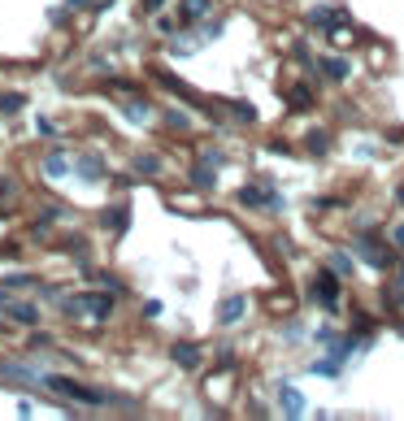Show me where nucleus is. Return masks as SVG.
<instances>
[{
  "label": "nucleus",
  "instance_id": "nucleus-2",
  "mask_svg": "<svg viewBox=\"0 0 404 421\" xmlns=\"http://www.w3.org/2000/svg\"><path fill=\"white\" fill-rule=\"evenodd\" d=\"M48 382H53V391L70 395L78 404H118V395H105V391H96V386H87V382H74V378H48Z\"/></svg>",
  "mask_w": 404,
  "mask_h": 421
},
{
  "label": "nucleus",
  "instance_id": "nucleus-23",
  "mask_svg": "<svg viewBox=\"0 0 404 421\" xmlns=\"http://www.w3.org/2000/svg\"><path fill=\"white\" fill-rule=\"evenodd\" d=\"M166 122L174 126V131H187V118H183V113H166Z\"/></svg>",
  "mask_w": 404,
  "mask_h": 421
},
{
  "label": "nucleus",
  "instance_id": "nucleus-11",
  "mask_svg": "<svg viewBox=\"0 0 404 421\" xmlns=\"http://www.w3.org/2000/svg\"><path fill=\"white\" fill-rule=\"evenodd\" d=\"M13 321H22V326H35V321H39V313L35 309H30V304H9V309H5Z\"/></svg>",
  "mask_w": 404,
  "mask_h": 421
},
{
  "label": "nucleus",
  "instance_id": "nucleus-19",
  "mask_svg": "<svg viewBox=\"0 0 404 421\" xmlns=\"http://www.w3.org/2000/svg\"><path fill=\"white\" fill-rule=\"evenodd\" d=\"M30 283H35L30 274H9V278L0 283V287H5V291H18V287H30Z\"/></svg>",
  "mask_w": 404,
  "mask_h": 421
},
{
  "label": "nucleus",
  "instance_id": "nucleus-25",
  "mask_svg": "<svg viewBox=\"0 0 404 421\" xmlns=\"http://www.w3.org/2000/svg\"><path fill=\"white\" fill-rule=\"evenodd\" d=\"M70 5H74V9H83V5H87V0H70Z\"/></svg>",
  "mask_w": 404,
  "mask_h": 421
},
{
  "label": "nucleus",
  "instance_id": "nucleus-18",
  "mask_svg": "<svg viewBox=\"0 0 404 421\" xmlns=\"http://www.w3.org/2000/svg\"><path fill=\"white\" fill-rule=\"evenodd\" d=\"M209 13V0H183V18H204Z\"/></svg>",
  "mask_w": 404,
  "mask_h": 421
},
{
  "label": "nucleus",
  "instance_id": "nucleus-21",
  "mask_svg": "<svg viewBox=\"0 0 404 421\" xmlns=\"http://www.w3.org/2000/svg\"><path fill=\"white\" fill-rule=\"evenodd\" d=\"M44 170L53 174V178H61V174H66V161H61V156H48V161H44Z\"/></svg>",
  "mask_w": 404,
  "mask_h": 421
},
{
  "label": "nucleus",
  "instance_id": "nucleus-17",
  "mask_svg": "<svg viewBox=\"0 0 404 421\" xmlns=\"http://www.w3.org/2000/svg\"><path fill=\"white\" fill-rule=\"evenodd\" d=\"M135 170H139V174H161V156H152V152H143V156L135 161Z\"/></svg>",
  "mask_w": 404,
  "mask_h": 421
},
{
  "label": "nucleus",
  "instance_id": "nucleus-14",
  "mask_svg": "<svg viewBox=\"0 0 404 421\" xmlns=\"http://www.w3.org/2000/svg\"><path fill=\"white\" fill-rule=\"evenodd\" d=\"M22 105H26V96H18V91H5V96H0V113H5V118H13Z\"/></svg>",
  "mask_w": 404,
  "mask_h": 421
},
{
  "label": "nucleus",
  "instance_id": "nucleus-9",
  "mask_svg": "<svg viewBox=\"0 0 404 421\" xmlns=\"http://www.w3.org/2000/svg\"><path fill=\"white\" fill-rule=\"evenodd\" d=\"M317 66H322V74H326V78H335V83H344V78H348V61L344 57H322Z\"/></svg>",
  "mask_w": 404,
  "mask_h": 421
},
{
  "label": "nucleus",
  "instance_id": "nucleus-5",
  "mask_svg": "<svg viewBox=\"0 0 404 421\" xmlns=\"http://www.w3.org/2000/svg\"><path fill=\"white\" fill-rule=\"evenodd\" d=\"M279 400H283V409H287V417H304V409H309V404H304V395L296 391V386H279Z\"/></svg>",
  "mask_w": 404,
  "mask_h": 421
},
{
  "label": "nucleus",
  "instance_id": "nucleus-1",
  "mask_svg": "<svg viewBox=\"0 0 404 421\" xmlns=\"http://www.w3.org/2000/svg\"><path fill=\"white\" fill-rule=\"evenodd\" d=\"M66 317H109L113 313V296H105V291H87V296H70L66 309H61Z\"/></svg>",
  "mask_w": 404,
  "mask_h": 421
},
{
  "label": "nucleus",
  "instance_id": "nucleus-16",
  "mask_svg": "<svg viewBox=\"0 0 404 421\" xmlns=\"http://www.w3.org/2000/svg\"><path fill=\"white\" fill-rule=\"evenodd\" d=\"M287 105H292V109H309V105H313V91H309V87H292Z\"/></svg>",
  "mask_w": 404,
  "mask_h": 421
},
{
  "label": "nucleus",
  "instance_id": "nucleus-22",
  "mask_svg": "<svg viewBox=\"0 0 404 421\" xmlns=\"http://www.w3.org/2000/svg\"><path fill=\"white\" fill-rule=\"evenodd\" d=\"M331 269H339V274H352V261H348L344 252H335V256H331Z\"/></svg>",
  "mask_w": 404,
  "mask_h": 421
},
{
  "label": "nucleus",
  "instance_id": "nucleus-4",
  "mask_svg": "<svg viewBox=\"0 0 404 421\" xmlns=\"http://www.w3.org/2000/svg\"><path fill=\"white\" fill-rule=\"evenodd\" d=\"M313 300H317L326 313L339 309V274H317V283H313Z\"/></svg>",
  "mask_w": 404,
  "mask_h": 421
},
{
  "label": "nucleus",
  "instance_id": "nucleus-15",
  "mask_svg": "<svg viewBox=\"0 0 404 421\" xmlns=\"http://www.w3.org/2000/svg\"><path fill=\"white\" fill-rule=\"evenodd\" d=\"M191 183H196L200 191H209V187L218 183V178H213V170H209V165H191Z\"/></svg>",
  "mask_w": 404,
  "mask_h": 421
},
{
  "label": "nucleus",
  "instance_id": "nucleus-12",
  "mask_svg": "<svg viewBox=\"0 0 404 421\" xmlns=\"http://www.w3.org/2000/svg\"><path fill=\"white\" fill-rule=\"evenodd\" d=\"M78 174H83L87 183H96V178H105V165H100V156H83V161H78Z\"/></svg>",
  "mask_w": 404,
  "mask_h": 421
},
{
  "label": "nucleus",
  "instance_id": "nucleus-20",
  "mask_svg": "<svg viewBox=\"0 0 404 421\" xmlns=\"http://www.w3.org/2000/svg\"><path fill=\"white\" fill-rule=\"evenodd\" d=\"M326 148H331V139H326V131H313V135H309V152H317V156H322V152H326Z\"/></svg>",
  "mask_w": 404,
  "mask_h": 421
},
{
  "label": "nucleus",
  "instance_id": "nucleus-3",
  "mask_svg": "<svg viewBox=\"0 0 404 421\" xmlns=\"http://www.w3.org/2000/svg\"><path fill=\"white\" fill-rule=\"evenodd\" d=\"M357 256H361V261H369L374 269H392V261H396L392 248H383L374 235H361V239H357Z\"/></svg>",
  "mask_w": 404,
  "mask_h": 421
},
{
  "label": "nucleus",
  "instance_id": "nucleus-10",
  "mask_svg": "<svg viewBox=\"0 0 404 421\" xmlns=\"http://www.w3.org/2000/svg\"><path fill=\"white\" fill-rule=\"evenodd\" d=\"M335 22H344V13H339V9H313L309 13V26H331L335 30Z\"/></svg>",
  "mask_w": 404,
  "mask_h": 421
},
{
  "label": "nucleus",
  "instance_id": "nucleus-7",
  "mask_svg": "<svg viewBox=\"0 0 404 421\" xmlns=\"http://www.w3.org/2000/svg\"><path fill=\"white\" fill-rule=\"evenodd\" d=\"M239 317H244V296H231V300H222V309H218V321H222V326H235Z\"/></svg>",
  "mask_w": 404,
  "mask_h": 421
},
{
  "label": "nucleus",
  "instance_id": "nucleus-24",
  "mask_svg": "<svg viewBox=\"0 0 404 421\" xmlns=\"http://www.w3.org/2000/svg\"><path fill=\"white\" fill-rule=\"evenodd\" d=\"M392 244H396V248H404V222H400V226H392Z\"/></svg>",
  "mask_w": 404,
  "mask_h": 421
},
{
  "label": "nucleus",
  "instance_id": "nucleus-13",
  "mask_svg": "<svg viewBox=\"0 0 404 421\" xmlns=\"http://www.w3.org/2000/svg\"><path fill=\"white\" fill-rule=\"evenodd\" d=\"M122 113H126L131 122H148V118H152V109L143 105V100H122Z\"/></svg>",
  "mask_w": 404,
  "mask_h": 421
},
{
  "label": "nucleus",
  "instance_id": "nucleus-6",
  "mask_svg": "<svg viewBox=\"0 0 404 421\" xmlns=\"http://www.w3.org/2000/svg\"><path fill=\"white\" fill-rule=\"evenodd\" d=\"M170 356H174V365H183V369H196L204 352H200L196 343H174V348H170Z\"/></svg>",
  "mask_w": 404,
  "mask_h": 421
},
{
  "label": "nucleus",
  "instance_id": "nucleus-8",
  "mask_svg": "<svg viewBox=\"0 0 404 421\" xmlns=\"http://www.w3.org/2000/svg\"><path fill=\"white\" fill-rule=\"evenodd\" d=\"M100 222H105V231L122 235V231H126V222H131V217H126V204H113V208H105V213H100Z\"/></svg>",
  "mask_w": 404,
  "mask_h": 421
}]
</instances>
